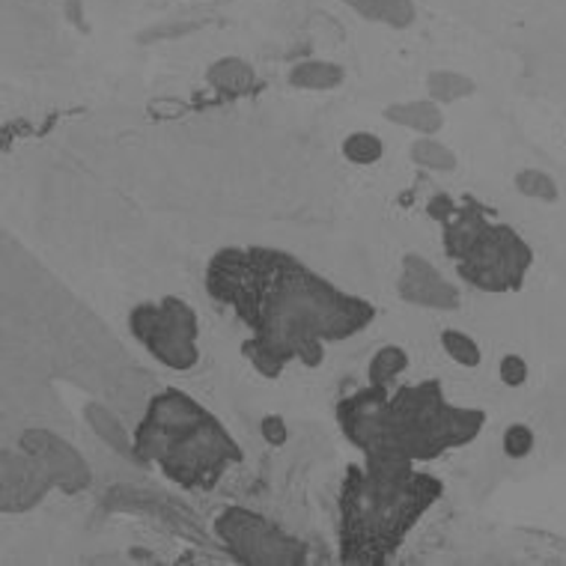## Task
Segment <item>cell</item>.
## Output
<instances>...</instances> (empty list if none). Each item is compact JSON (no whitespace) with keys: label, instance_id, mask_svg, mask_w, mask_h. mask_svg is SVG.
Instances as JSON below:
<instances>
[{"label":"cell","instance_id":"17","mask_svg":"<svg viewBox=\"0 0 566 566\" xmlns=\"http://www.w3.org/2000/svg\"><path fill=\"white\" fill-rule=\"evenodd\" d=\"M411 158L423 167H432V170H453L457 167V158L448 147H441L439 140H427L420 137L418 144H411Z\"/></svg>","mask_w":566,"mask_h":566},{"label":"cell","instance_id":"1","mask_svg":"<svg viewBox=\"0 0 566 566\" xmlns=\"http://www.w3.org/2000/svg\"><path fill=\"white\" fill-rule=\"evenodd\" d=\"M206 293L242 319L254 340L242 346L265 379L290 361L323 364L328 343L349 340L376 319L367 298L311 272L274 248H224L206 265Z\"/></svg>","mask_w":566,"mask_h":566},{"label":"cell","instance_id":"19","mask_svg":"<svg viewBox=\"0 0 566 566\" xmlns=\"http://www.w3.org/2000/svg\"><path fill=\"white\" fill-rule=\"evenodd\" d=\"M469 90V81L459 78L453 72H436V75H430V96L441 98V102H453V98L465 96Z\"/></svg>","mask_w":566,"mask_h":566},{"label":"cell","instance_id":"2","mask_svg":"<svg viewBox=\"0 0 566 566\" xmlns=\"http://www.w3.org/2000/svg\"><path fill=\"white\" fill-rule=\"evenodd\" d=\"M337 423L364 462L415 465L465 448L480 436L486 415L448 402L439 379L402 385L394 397L385 385L370 381L337 402Z\"/></svg>","mask_w":566,"mask_h":566},{"label":"cell","instance_id":"5","mask_svg":"<svg viewBox=\"0 0 566 566\" xmlns=\"http://www.w3.org/2000/svg\"><path fill=\"white\" fill-rule=\"evenodd\" d=\"M441 224L444 254L457 263L459 277L480 293H516L534 265V251L507 224H492L489 206L465 197L453 206L444 195H436L427 206Z\"/></svg>","mask_w":566,"mask_h":566},{"label":"cell","instance_id":"8","mask_svg":"<svg viewBox=\"0 0 566 566\" xmlns=\"http://www.w3.org/2000/svg\"><path fill=\"white\" fill-rule=\"evenodd\" d=\"M54 486L57 483L51 478L49 465L36 453L24 448L21 453L3 450V457H0V501H3L0 507L3 513H24V510L36 507Z\"/></svg>","mask_w":566,"mask_h":566},{"label":"cell","instance_id":"16","mask_svg":"<svg viewBox=\"0 0 566 566\" xmlns=\"http://www.w3.org/2000/svg\"><path fill=\"white\" fill-rule=\"evenodd\" d=\"M343 156L349 158L352 165L367 167L376 165L381 156H385V147H381V140L370 132H355L343 140Z\"/></svg>","mask_w":566,"mask_h":566},{"label":"cell","instance_id":"7","mask_svg":"<svg viewBox=\"0 0 566 566\" xmlns=\"http://www.w3.org/2000/svg\"><path fill=\"white\" fill-rule=\"evenodd\" d=\"M216 534L227 552L251 566H302L307 564V546L286 531L256 516L254 510L227 507L218 513Z\"/></svg>","mask_w":566,"mask_h":566},{"label":"cell","instance_id":"21","mask_svg":"<svg viewBox=\"0 0 566 566\" xmlns=\"http://www.w3.org/2000/svg\"><path fill=\"white\" fill-rule=\"evenodd\" d=\"M516 186L522 188L525 195H531V197H546V200H555V197H557L555 182H552L548 176L537 174V170H527V174L518 176Z\"/></svg>","mask_w":566,"mask_h":566},{"label":"cell","instance_id":"23","mask_svg":"<svg viewBox=\"0 0 566 566\" xmlns=\"http://www.w3.org/2000/svg\"><path fill=\"white\" fill-rule=\"evenodd\" d=\"M263 439L272 444V448H281V444H286V423H283L277 415H269V418H263Z\"/></svg>","mask_w":566,"mask_h":566},{"label":"cell","instance_id":"18","mask_svg":"<svg viewBox=\"0 0 566 566\" xmlns=\"http://www.w3.org/2000/svg\"><path fill=\"white\" fill-rule=\"evenodd\" d=\"M441 346H444V352H448L450 358L457 364H462V367H478L480 364V346L474 340H471L469 334L462 332H441Z\"/></svg>","mask_w":566,"mask_h":566},{"label":"cell","instance_id":"12","mask_svg":"<svg viewBox=\"0 0 566 566\" xmlns=\"http://www.w3.org/2000/svg\"><path fill=\"white\" fill-rule=\"evenodd\" d=\"M290 84L298 90H334L343 84V69L328 60H304L290 72Z\"/></svg>","mask_w":566,"mask_h":566},{"label":"cell","instance_id":"13","mask_svg":"<svg viewBox=\"0 0 566 566\" xmlns=\"http://www.w3.org/2000/svg\"><path fill=\"white\" fill-rule=\"evenodd\" d=\"M352 10H358L364 19L385 21L391 28H406L415 19V7L411 0H343Z\"/></svg>","mask_w":566,"mask_h":566},{"label":"cell","instance_id":"10","mask_svg":"<svg viewBox=\"0 0 566 566\" xmlns=\"http://www.w3.org/2000/svg\"><path fill=\"white\" fill-rule=\"evenodd\" d=\"M397 293H400L402 302L420 304V307H448V311H453L459 304L457 290L418 254H409L402 260Z\"/></svg>","mask_w":566,"mask_h":566},{"label":"cell","instance_id":"9","mask_svg":"<svg viewBox=\"0 0 566 566\" xmlns=\"http://www.w3.org/2000/svg\"><path fill=\"white\" fill-rule=\"evenodd\" d=\"M21 448L36 453V457L49 465L51 478L60 489L66 492H81L90 486V465L81 459V453L66 441H60L57 436H51L45 430H30L21 436Z\"/></svg>","mask_w":566,"mask_h":566},{"label":"cell","instance_id":"4","mask_svg":"<svg viewBox=\"0 0 566 566\" xmlns=\"http://www.w3.org/2000/svg\"><path fill=\"white\" fill-rule=\"evenodd\" d=\"M132 457L161 469L176 486L212 489L230 465L242 462V448L195 397L167 388L149 400L137 423Z\"/></svg>","mask_w":566,"mask_h":566},{"label":"cell","instance_id":"15","mask_svg":"<svg viewBox=\"0 0 566 566\" xmlns=\"http://www.w3.org/2000/svg\"><path fill=\"white\" fill-rule=\"evenodd\" d=\"M409 367V355L400 346H381L370 361V381L391 388V381Z\"/></svg>","mask_w":566,"mask_h":566},{"label":"cell","instance_id":"3","mask_svg":"<svg viewBox=\"0 0 566 566\" xmlns=\"http://www.w3.org/2000/svg\"><path fill=\"white\" fill-rule=\"evenodd\" d=\"M444 483L415 465H349L340 486V560L349 566L391 564Z\"/></svg>","mask_w":566,"mask_h":566},{"label":"cell","instance_id":"11","mask_svg":"<svg viewBox=\"0 0 566 566\" xmlns=\"http://www.w3.org/2000/svg\"><path fill=\"white\" fill-rule=\"evenodd\" d=\"M206 78L224 96H242V93H251L256 87L254 69L239 57H224L212 63L209 72H206Z\"/></svg>","mask_w":566,"mask_h":566},{"label":"cell","instance_id":"22","mask_svg":"<svg viewBox=\"0 0 566 566\" xmlns=\"http://www.w3.org/2000/svg\"><path fill=\"white\" fill-rule=\"evenodd\" d=\"M527 379V364L518 358V355H504L501 358V381L510 385V388H518V385H525Z\"/></svg>","mask_w":566,"mask_h":566},{"label":"cell","instance_id":"14","mask_svg":"<svg viewBox=\"0 0 566 566\" xmlns=\"http://www.w3.org/2000/svg\"><path fill=\"white\" fill-rule=\"evenodd\" d=\"M385 119H388V123H397V126H409L415 128V132H423V135H430V132H439L441 128L439 108L430 105V102L391 105V108H385Z\"/></svg>","mask_w":566,"mask_h":566},{"label":"cell","instance_id":"20","mask_svg":"<svg viewBox=\"0 0 566 566\" xmlns=\"http://www.w3.org/2000/svg\"><path fill=\"white\" fill-rule=\"evenodd\" d=\"M531 450H534V432H531V427H525V423L507 427V432H504V453L513 459H522Z\"/></svg>","mask_w":566,"mask_h":566},{"label":"cell","instance_id":"6","mask_svg":"<svg viewBox=\"0 0 566 566\" xmlns=\"http://www.w3.org/2000/svg\"><path fill=\"white\" fill-rule=\"evenodd\" d=\"M128 328L158 364L186 373L200 361L197 349V313L182 298L167 295L156 304H137L128 313Z\"/></svg>","mask_w":566,"mask_h":566}]
</instances>
